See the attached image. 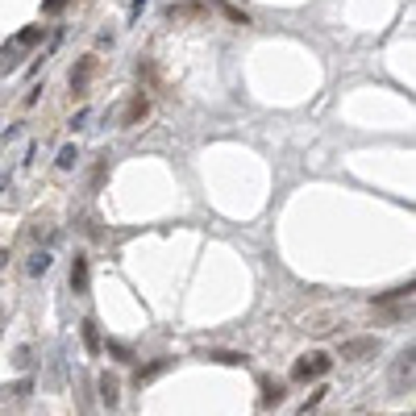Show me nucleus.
Returning <instances> with one entry per match:
<instances>
[{
  "instance_id": "obj_1",
  "label": "nucleus",
  "mask_w": 416,
  "mask_h": 416,
  "mask_svg": "<svg viewBox=\"0 0 416 416\" xmlns=\"http://www.w3.org/2000/svg\"><path fill=\"white\" fill-rule=\"evenodd\" d=\"M329 367H333V358H329L325 350H317V354H304V358L295 362V367H292V379L308 383V379H320V375H329Z\"/></svg>"
},
{
  "instance_id": "obj_2",
  "label": "nucleus",
  "mask_w": 416,
  "mask_h": 416,
  "mask_svg": "<svg viewBox=\"0 0 416 416\" xmlns=\"http://www.w3.org/2000/svg\"><path fill=\"white\" fill-rule=\"evenodd\" d=\"M375 354H379V338H350V342H342L345 362H362V358H375Z\"/></svg>"
},
{
  "instance_id": "obj_3",
  "label": "nucleus",
  "mask_w": 416,
  "mask_h": 416,
  "mask_svg": "<svg viewBox=\"0 0 416 416\" xmlns=\"http://www.w3.org/2000/svg\"><path fill=\"white\" fill-rule=\"evenodd\" d=\"M92 75H96V54H88V59H79V67L71 71V92L75 96H83L88 92V83H92Z\"/></svg>"
},
{
  "instance_id": "obj_4",
  "label": "nucleus",
  "mask_w": 416,
  "mask_h": 416,
  "mask_svg": "<svg viewBox=\"0 0 416 416\" xmlns=\"http://www.w3.org/2000/svg\"><path fill=\"white\" fill-rule=\"evenodd\" d=\"M146 113H150V100L142 96V92H133V96H129V108H125V117H121V125L129 129V125H138V121H142Z\"/></svg>"
},
{
  "instance_id": "obj_5",
  "label": "nucleus",
  "mask_w": 416,
  "mask_h": 416,
  "mask_svg": "<svg viewBox=\"0 0 416 416\" xmlns=\"http://www.w3.org/2000/svg\"><path fill=\"white\" fill-rule=\"evenodd\" d=\"M88 279H92V275H88V258H83V254H75V263H71V292L75 295H88Z\"/></svg>"
},
{
  "instance_id": "obj_6",
  "label": "nucleus",
  "mask_w": 416,
  "mask_h": 416,
  "mask_svg": "<svg viewBox=\"0 0 416 416\" xmlns=\"http://www.w3.org/2000/svg\"><path fill=\"white\" fill-rule=\"evenodd\" d=\"M412 358H416V350H412V345H408V350H404V354H400V362H395V370H392L395 387H404V383H408V387H412Z\"/></svg>"
},
{
  "instance_id": "obj_7",
  "label": "nucleus",
  "mask_w": 416,
  "mask_h": 416,
  "mask_svg": "<svg viewBox=\"0 0 416 416\" xmlns=\"http://www.w3.org/2000/svg\"><path fill=\"white\" fill-rule=\"evenodd\" d=\"M50 263H54V254H50V245H42V250H34V254H29L25 275H34V279H38V275H46V270H50Z\"/></svg>"
},
{
  "instance_id": "obj_8",
  "label": "nucleus",
  "mask_w": 416,
  "mask_h": 416,
  "mask_svg": "<svg viewBox=\"0 0 416 416\" xmlns=\"http://www.w3.org/2000/svg\"><path fill=\"white\" fill-rule=\"evenodd\" d=\"M100 400H104L108 408H117V400H121V383H117L113 375H100Z\"/></svg>"
},
{
  "instance_id": "obj_9",
  "label": "nucleus",
  "mask_w": 416,
  "mask_h": 416,
  "mask_svg": "<svg viewBox=\"0 0 416 416\" xmlns=\"http://www.w3.org/2000/svg\"><path fill=\"white\" fill-rule=\"evenodd\" d=\"M17 67H21V46H17V42L0 46V75H4V71H17Z\"/></svg>"
},
{
  "instance_id": "obj_10",
  "label": "nucleus",
  "mask_w": 416,
  "mask_h": 416,
  "mask_svg": "<svg viewBox=\"0 0 416 416\" xmlns=\"http://www.w3.org/2000/svg\"><path fill=\"white\" fill-rule=\"evenodd\" d=\"M79 338L88 345V354H100V333H96V320H83L79 325Z\"/></svg>"
},
{
  "instance_id": "obj_11",
  "label": "nucleus",
  "mask_w": 416,
  "mask_h": 416,
  "mask_svg": "<svg viewBox=\"0 0 416 416\" xmlns=\"http://www.w3.org/2000/svg\"><path fill=\"white\" fill-rule=\"evenodd\" d=\"M275 404H283V383L267 379V383H263V408H275Z\"/></svg>"
},
{
  "instance_id": "obj_12",
  "label": "nucleus",
  "mask_w": 416,
  "mask_h": 416,
  "mask_svg": "<svg viewBox=\"0 0 416 416\" xmlns=\"http://www.w3.org/2000/svg\"><path fill=\"white\" fill-rule=\"evenodd\" d=\"M13 42H17V46H21V50L38 46V42H42V25H25V29H21V34H17V38H13Z\"/></svg>"
},
{
  "instance_id": "obj_13",
  "label": "nucleus",
  "mask_w": 416,
  "mask_h": 416,
  "mask_svg": "<svg viewBox=\"0 0 416 416\" xmlns=\"http://www.w3.org/2000/svg\"><path fill=\"white\" fill-rule=\"evenodd\" d=\"M54 163H59V171H71L75 163H79V146H75V142H67V146L59 150V158H54Z\"/></svg>"
},
{
  "instance_id": "obj_14",
  "label": "nucleus",
  "mask_w": 416,
  "mask_h": 416,
  "mask_svg": "<svg viewBox=\"0 0 416 416\" xmlns=\"http://www.w3.org/2000/svg\"><path fill=\"white\" fill-rule=\"evenodd\" d=\"M167 367H171L167 358H158V362H150V367H142V370H138V383H150L154 375H163V370H167Z\"/></svg>"
},
{
  "instance_id": "obj_15",
  "label": "nucleus",
  "mask_w": 416,
  "mask_h": 416,
  "mask_svg": "<svg viewBox=\"0 0 416 416\" xmlns=\"http://www.w3.org/2000/svg\"><path fill=\"white\" fill-rule=\"evenodd\" d=\"M213 358H217V362H225V367H238V362H245V354H233V350H217Z\"/></svg>"
},
{
  "instance_id": "obj_16",
  "label": "nucleus",
  "mask_w": 416,
  "mask_h": 416,
  "mask_svg": "<svg viewBox=\"0 0 416 416\" xmlns=\"http://www.w3.org/2000/svg\"><path fill=\"white\" fill-rule=\"evenodd\" d=\"M29 358H34V354H29V345H17V354H13L17 370H29Z\"/></svg>"
},
{
  "instance_id": "obj_17",
  "label": "nucleus",
  "mask_w": 416,
  "mask_h": 416,
  "mask_svg": "<svg viewBox=\"0 0 416 416\" xmlns=\"http://www.w3.org/2000/svg\"><path fill=\"white\" fill-rule=\"evenodd\" d=\"M88 121H92V108H79L71 117V129H88Z\"/></svg>"
},
{
  "instance_id": "obj_18",
  "label": "nucleus",
  "mask_w": 416,
  "mask_h": 416,
  "mask_svg": "<svg viewBox=\"0 0 416 416\" xmlns=\"http://www.w3.org/2000/svg\"><path fill=\"white\" fill-rule=\"evenodd\" d=\"M320 400H325V387H320V392H313V395H308V404H304V408H300V416L317 412V404H320Z\"/></svg>"
},
{
  "instance_id": "obj_19",
  "label": "nucleus",
  "mask_w": 416,
  "mask_h": 416,
  "mask_svg": "<svg viewBox=\"0 0 416 416\" xmlns=\"http://www.w3.org/2000/svg\"><path fill=\"white\" fill-rule=\"evenodd\" d=\"M146 4H150V0H133V4H129V21H138V17L146 13Z\"/></svg>"
},
{
  "instance_id": "obj_20",
  "label": "nucleus",
  "mask_w": 416,
  "mask_h": 416,
  "mask_svg": "<svg viewBox=\"0 0 416 416\" xmlns=\"http://www.w3.org/2000/svg\"><path fill=\"white\" fill-rule=\"evenodd\" d=\"M108 354H117V358H121V362H129V350H125L121 342H108Z\"/></svg>"
},
{
  "instance_id": "obj_21",
  "label": "nucleus",
  "mask_w": 416,
  "mask_h": 416,
  "mask_svg": "<svg viewBox=\"0 0 416 416\" xmlns=\"http://www.w3.org/2000/svg\"><path fill=\"white\" fill-rule=\"evenodd\" d=\"M63 4H67V0H42V13H46V17H50V13H59Z\"/></svg>"
},
{
  "instance_id": "obj_22",
  "label": "nucleus",
  "mask_w": 416,
  "mask_h": 416,
  "mask_svg": "<svg viewBox=\"0 0 416 416\" xmlns=\"http://www.w3.org/2000/svg\"><path fill=\"white\" fill-rule=\"evenodd\" d=\"M29 392H34V383H29V379H21V383L13 387V395H29Z\"/></svg>"
},
{
  "instance_id": "obj_23",
  "label": "nucleus",
  "mask_w": 416,
  "mask_h": 416,
  "mask_svg": "<svg viewBox=\"0 0 416 416\" xmlns=\"http://www.w3.org/2000/svg\"><path fill=\"white\" fill-rule=\"evenodd\" d=\"M4 258H9V254H4V250H0V267H4Z\"/></svg>"
}]
</instances>
